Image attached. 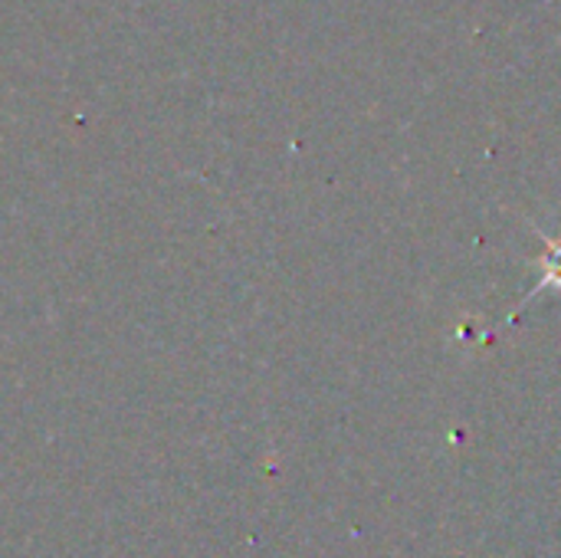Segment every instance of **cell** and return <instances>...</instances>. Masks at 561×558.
<instances>
[{
  "instance_id": "obj_1",
  "label": "cell",
  "mask_w": 561,
  "mask_h": 558,
  "mask_svg": "<svg viewBox=\"0 0 561 558\" xmlns=\"http://www.w3.org/2000/svg\"><path fill=\"white\" fill-rule=\"evenodd\" d=\"M542 280H539V286H536V293H542V289H549V286H556L561 293V237L559 240H549L546 243V253H542Z\"/></svg>"
}]
</instances>
